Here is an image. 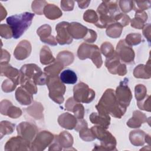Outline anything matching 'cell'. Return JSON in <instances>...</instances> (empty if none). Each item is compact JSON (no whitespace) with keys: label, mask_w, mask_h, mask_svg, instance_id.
Instances as JSON below:
<instances>
[{"label":"cell","mask_w":151,"mask_h":151,"mask_svg":"<svg viewBox=\"0 0 151 151\" xmlns=\"http://www.w3.org/2000/svg\"><path fill=\"white\" fill-rule=\"evenodd\" d=\"M1 75L2 76H6L9 79L15 81L18 84H19V70L15 68L12 67L10 64L8 63L1 64Z\"/></svg>","instance_id":"cell-23"},{"label":"cell","mask_w":151,"mask_h":151,"mask_svg":"<svg viewBox=\"0 0 151 151\" xmlns=\"http://www.w3.org/2000/svg\"><path fill=\"white\" fill-rule=\"evenodd\" d=\"M127 73V68L126 66L124 64H120L117 68V74L123 76H124Z\"/></svg>","instance_id":"cell-57"},{"label":"cell","mask_w":151,"mask_h":151,"mask_svg":"<svg viewBox=\"0 0 151 151\" xmlns=\"http://www.w3.org/2000/svg\"><path fill=\"white\" fill-rule=\"evenodd\" d=\"M47 4L45 1H34L32 3V10L38 15H42L44 8Z\"/></svg>","instance_id":"cell-40"},{"label":"cell","mask_w":151,"mask_h":151,"mask_svg":"<svg viewBox=\"0 0 151 151\" xmlns=\"http://www.w3.org/2000/svg\"><path fill=\"white\" fill-rule=\"evenodd\" d=\"M96 108L100 114H110L115 118L120 119L125 113L127 107L119 103L114 91L108 88L103 93Z\"/></svg>","instance_id":"cell-1"},{"label":"cell","mask_w":151,"mask_h":151,"mask_svg":"<svg viewBox=\"0 0 151 151\" xmlns=\"http://www.w3.org/2000/svg\"><path fill=\"white\" fill-rule=\"evenodd\" d=\"M77 101H76L74 99L73 97H70L66 101L65 104V109L68 111H71V110L73 107V106L75 105V104L77 103Z\"/></svg>","instance_id":"cell-55"},{"label":"cell","mask_w":151,"mask_h":151,"mask_svg":"<svg viewBox=\"0 0 151 151\" xmlns=\"http://www.w3.org/2000/svg\"><path fill=\"white\" fill-rule=\"evenodd\" d=\"M46 84L49 90V97L51 100L59 104L63 103L66 87L58 76H49Z\"/></svg>","instance_id":"cell-6"},{"label":"cell","mask_w":151,"mask_h":151,"mask_svg":"<svg viewBox=\"0 0 151 151\" xmlns=\"http://www.w3.org/2000/svg\"><path fill=\"white\" fill-rule=\"evenodd\" d=\"M137 106L141 110L150 111V96L147 95L143 100L137 101Z\"/></svg>","instance_id":"cell-49"},{"label":"cell","mask_w":151,"mask_h":151,"mask_svg":"<svg viewBox=\"0 0 151 151\" xmlns=\"http://www.w3.org/2000/svg\"><path fill=\"white\" fill-rule=\"evenodd\" d=\"M119 58L123 62L130 64L134 61V51L132 47L128 45L124 40H121L116 47V51Z\"/></svg>","instance_id":"cell-10"},{"label":"cell","mask_w":151,"mask_h":151,"mask_svg":"<svg viewBox=\"0 0 151 151\" xmlns=\"http://www.w3.org/2000/svg\"><path fill=\"white\" fill-rule=\"evenodd\" d=\"M54 136L48 131H41L39 132L31 143L30 150H43L53 142Z\"/></svg>","instance_id":"cell-8"},{"label":"cell","mask_w":151,"mask_h":151,"mask_svg":"<svg viewBox=\"0 0 151 151\" xmlns=\"http://www.w3.org/2000/svg\"><path fill=\"white\" fill-rule=\"evenodd\" d=\"M79 135L80 138L86 142H91L96 139L91 129H88V127H85L80 130Z\"/></svg>","instance_id":"cell-42"},{"label":"cell","mask_w":151,"mask_h":151,"mask_svg":"<svg viewBox=\"0 0 151 151\" xmlns=\"http://www.w3.org/2000/svg\"><path fill=\"white\" fill-rule=\"evenodd\" d=\"M0 34L1 37H3L6 39L11 38L12 37H13L12 31L11 27L6 24H1Z\"/></svg>","instance_id":"cell-48"},{"label":"cell","mask_w":151,"mask_h":151,"mask_svg":"<svg viewBox=\"0 0 151 151\" xmlns=\"http://www.w3.org/2000/svg\"><path fill=\"white\" fill-rule=\"evenodd\" d=\"M15 128V124L11 123L8 121H2L0 124L1 129V138L3 137L4 135L12 133Z\"/></svg>","instance_id":"cell-36"},{"label":"cell","mask_w":151,"mask_h":151,"mask_svg":"<svg viewBox=\"0 0 151 151\" xmlns=\"http://www.w3.org/2000/svg\"><path fill=\"white\" fill-rule=\"evenodd\" d=\"M147 19V15L145 11L136 12L134 18L131 20V26L136 29H143Z\"/></svg>","instance_id":"cell-30"},{"label":"cell","mask_w":151,"mask_h":151,"mask_svg":"<svg viewBox=\"0 0 151 151\" xmlns=\"http://www.w3.org/2000/svg\"><path fill=\"white\" fill-rule=\"evenodd\" d=\"M69 22L63 21L59 22L55 27L57 31L56 41L60 45L70 44L73 41V38L70 35L68 31Z\"/></svg>","instance_id":"cell-12"},{"label":"cell","mask_w":151,"mask_h":151,"mask_svg":"<svg viewBox=\"0 0 151 151\" xmlns=\"http://www.w3.org/2000/svg\"><path fill=\"white\" fill-rule=\"evenodd\" d=\"M21 85L32 94H36L37 92V88L36 84L34 81L31 79L26 80Z\"/></svg>","instance_id":"cell-45"},{"label":"cell","mask_w":151,"mask_h":151,"mask_svg":"<svg viewBox=\"0 0 151 151\" xmlns=\"http://www.w3.org/2000/svg\"><path fill=\"white\" fill-rule=\"evenodd\" d=\"M77 2L79 8L81 9H84L88 7V5L90 3V1H77Z\"/></svg>","instance_id":"cell-58"},{"label":"cell","mask_w":151,"mask_h":151,"mask_svg":"<svg viewBox=\"0 0 151 151\" xmlns=\"http://www.w3.org/2000/svg\"><path fill=\"white\" fill-rule=\"evenodd\" d=\"M93 124L101 126L106 129H108L110 124V117L109 115H103L97 113H92L89 116Z\"/></svg>","instance_id":"cell-24"},{"label":"cell","mask_w":151,"mask_h":151,"mask_svg":"<svg viewBox=\"0 0 151 151\" xmlns=\"http://www.w3.org/2000/svg\"><path fill=\"white\" fill-rule=\"evenodd\" d=\"M130 46L139 44L142 41V35L139 33H131L128 34L124 40Z\"/></svg>","instance_id":"cell-37"},{"label":"cell","mask_w":151,"mask_h":151,"mask_svg":"<svg viewBox=\"0 0 151 151\" xmlns=\"http://www.w3.org/2000/svg\"><path fill=\"white\" fill-rule=\"evenodd\" d=\"M1 113L12 119H17L22 114L20 108L14 106L12 103L8 100H3L1 102Z\"/></svg>","instance_id":"cell-15"},{"label":"cell","mask_w":151,"mask_h":151,"mask_svg":"<svg viewBox=\"0 0 151 151\" xmlns=\"http://www.w3.org/2000/svg\"><path fill=\"white\" fill-rule=\"evenodd\" d=\"M114 21L115 22L119 23L123 27L129 24L130 21V18L127 14L119 13L114 17Z\"/></svg>","instance_id":"cell-47"},{"label":"cell","mask_w":151,"mask_h":151,"mask_svg":"<svg viewBox=\"0 0 151 151\" xmlns=\"http://www.w3.org/2000/svg\"><path fill=\"white\" fill-rule=\"evenodd\" d=\"M135 97L137 101H142L147 96V88L143 84H137L134 88Z\"/></svg>","instance_id":"cell-39"},{"label":"cell","mask_w":151,"mask_h":151,"mask_svg":"<svg viewBox=\"0 0 151 151\" xmlns=\"http://www.w3.org/2000/svg\"><path fill=\"white\" fill-rule=\"evenodd\" d=\"M117 1H104L97 8L98 22L95 25L100 28H107L115 22L114 17L120 13Z\"/></svg>","instance_id":"cell-2"},{"label":"cell","mask_w":151,"mask_h":151,"mask_svg":"<svg viewBox=\"0 0 151 151\" xmlns=\"http://www.w3.org/2000/svg\"><path fill=\"white\" fill-rule=\"evenodd\" d=\"M40 62L43 65L52 63L55 60L50 49L47 46H44L40 51Z\"/></svg>","instance_id":"cell-33"},{"label":"cell","mask_w":151,"mask_h":151,"mask_svg":"<svg viewBox=\"0 0 151 151\" xmlns=\"http://www.w3.org/2000/svg\"><path fill=\"white\" fill-rule=\"evenodd\" d=\"M64 67L63 64L56 60L51 64L45 67L44 70L45 73H47L49 76L54 77L58 76V74Z\"/></svg>","instance_id":"cell-32"},{"label":"cell","mask_w":151,"mask_h":151,"mask_svg":"<svg viewBox=\"0 0 151 151\" xmlns=\"http://www.w3.org/2000/svg\"><path fill=\"white\" fill-rule=\"evenodd\" d=\"M95 137L100 140L99 147L96 146L93 150H116V140L115 137L105 128L100 126H93L91 129Z\"/></svg>","instance_id":"cell-4"},{"label":"cell","mask_w":151,"mask_h":151,"mask_svg":"<svg viewBox=\"0 0 151 151\" xmlns=\"http://www.w3.org/2000/svg\"><path fill=\"white\" fill-rule=\"evenodd\" d=\"M71 111L74 113V116L77 119H83L84 115V108L81 104L77 102L73 106Z\"/></svg>","instance_id":"cell-46"},{"label":"cell","mask_w":151,"mask_h":151,"mask_svg":"<svg viewBox=\"0 0 151 151\" xmlns=\"http://www.w3.org/2000/svg\"><path fill=\"white\" fill-rule=\"evenodd\" d=\"M120 58L115 52L111 56L106 58L105 61V65L109 71L113 74H117V68L120 64Z\"/></svg>","instance_id":"cell-28"},{"label":"cell","mask_w":151,"mask_h":151,"mask_svg":"<svg viewBox=\"0 0 151 151\" xmlns=\"http://www.w3.org/2000/svg\"><path fill=\"white\" fill-rule=\"evenodd\" d=\"M133 76L138 78H150L151 77L150 73V58L149 59L147 64H139L133 70Z\"/></svg>","instance_id":"cell-25"},{"label":"cell","mask_w":151,"mask_h":151,"mask_svg":"<svg viewBox=\"0 0 151 151\" xmlns=\"http://www.w3.org/2000/svg\"><path fill=\"white\" fill-rule=\"evenodd\" d=\"M37 34L40 37V40L44 43L50 45L55 46L57 44L56 39L53 35H51V27L48 24H44L41 26L37 31Z\"/></svg>","instance_id":"cell-16"},{"label":"cell","mask_w":151,"mask_h":151,"mask_svg":"<svg viewBox=\"0 0 151 151\" xmlns=\"http://www.w3.org/2000/svg\"><path fill=\"white\" fill-rule=\"evenodd\" d=\"M30 141L21 136L12 137L9 139L5 145V150H30Z\"/></svg>","instance_id":"cell-11"},{"label":"cell","mask_w":151,"mask_h":151,"mask_svg":"<svg viewBox=\"0 0 151 151\" xmlns=\"http://www.w3.org/2000/svg\"><path fill=\"white\" fill-rule=\"evenodd\" d=\"M88 29L86 27L76 22L70 23L68 27L70 35L73 38L77 40L84 38L87 33Z\"/></svg>","instance_id":"cell-19"},{"label":"cell","mask_w":151,"mask_h":151,"mask_svg":"<svg viewBox=\"0 0 151 151\" xmlns=\"http://www.w3.org/2000/svg\"><path fill=\"white\" fill-rule=\"evenodd\" d=\"M74 1H61V9L65 11H72L74 8Z\"/></svg>","instance_id":"cell-51"},{"label":"cell","mask_w":151,"mask_h":151,"mask_svg":"<svg viewBox=\"0 0 151 151\" xmlns=\"http://www.w3.org/2000/svg\"><path fill=\"white\" fill-rule=\"evenodd\" d=\"M120 8L123 12H129L133 7V1H119Z\"/></svg>","instance_id":"cell-50"},{"label":"cell","mask_w":151,"mask_h":151,"mask_svg":"<svg viewBox=\"0 0 151 151\" xmlns=\"http://www.w3.org/2000/svg\"><path fill=\"white\" fill-rule=\"evenodd\" d=\"M73 93L74 100L83 103H89L95 97V91L83 82L74 86Z\"/></svg>","instance_id":"cell-7"},{"label":"cell","mask_w":151,"mask_h":151,"mask_svg":"<svg viewBox=\"0 0 151 151\" xmlns=\"http://www.w3.org/2000/svg\"><path fill=\"white\" fill-rule=\"evenodd\" d=\"M18 84L11 79H6L2 83V89L5 93H9L14 91Z\"/></svg>","instance_id":"cell-44"},{"label":"cell","mask_w":151,"mask_h":151,"mask_svg":"<svg viewBox=\"0 0 151 151\" xmlns=\"http://www.w3.org/2000/svg\"><path fill=\"white\" fill-rule=\"evenodd\" d=\"M83 19L86 22L96 24L98 22L99 16L94 10L88 9L84 13Z\"/></svg>","instance_id":"cell-38"},{"label":"cell","mask_w":151,"mask_h":151,"mask_svg":"<svg viewBox=\"0 0 151 151\" xmlns=\"http://www.w3.org/2000/svg\"><path fill=\"white\" fill-rule=\"evenodd\" d=\"M58 122L60 126L63 128L72 130L76 126L77 120L76 117L68 113H64L59 116Z\"/></svg>","instance_id":"cell-21"},{"label":"cell","mask_w":151,"mask_h":151,"mask_svg":"<svg viewBox=\"0 0 151 151\" xmlns=\"http://www.w3.org/2000/svg\"><path fill=\"white\" fill-rule=\"evenodd\" d=\"M60 78L63 83L68 84H75L77 81V76L76 73L70 69L63 71L60 73Z\"/></svg>","instance_id":"cell-31"},{"label":"cell","mask_w":151,"mask_h":151,"mask_svg":"<svg viewBox=\"0 0 151 151\" xmlns=\"http://www.w3.org/2000/svg\"><path fill=\"white\" fill-rule=\"evenodd\" d=\"M146 133L141 130L131 131L129 134V139L131 143L134 146H142L145 143Z\"/></svg>","instance_id":"cell-29"},{"label":"cell","mask_w":151,"mask_h":151,"mask_svg":"<svg viewBox=\"0 0 151 151\" xmlns=\"http://www.w3.org/2000/svg\"><path fill=\"white\" fill-rule=\"evenodd\" d=\"M100 51L106 58L111 56L115 52L113 46L109 42L103 43L100 47Z\"/></svg>","instance_id":"cell-41"},{"label":"cell","mask_w":151,"mask_h":151,"mask_svg":"<svg viewBox=\"0 0 151 151\" xmlns=\"http://www.w3.org/2000/svg\"><path fill=\"white\" fill-rule=\"evenodd\" d=\"M77 56L80 60L90 58L97 68H100L103 61L97 45L88 43L81 44L77 50Z\"/></svg>","instance_id":"cell-5"},{"label":"cell","mask_w":151,"mask_h":151,"mask_svg":"<svg viewBox=\"0 0 151 151\" xmlns=\"http://www.w3.org/2000/svg\"><path fill=\"white\" fill-rule=\"evenodd\" d=\"M15 98L22 105H29L33 102L32 94L21 86L15 91Z\"/></svg>","instance_id":"cell-22"},{"label":"cell","mask_w":151,"mask_h":151,"mask_svg":"<svg viewBox=\"0 0 151 151\" xmlns=\"http://www.w3.org/2000/svg\"><path fill=\"white\" fill-rule=\"evenodd\" d=\"M44 107L42 105L37 101H33L32 105L24 109L26 117H31L34 120H40L44 118Z\"/></svg>","instance_id":"cell-18"},{"label":"cell","mask_w":151,"mask_h":151,"mask_svg":"<svg viewBox=\"0 0 151 151\" xmlns=\"http://www.w3.org/2000/svg\"><path fill=\"white\" fill-rule=\"evenodd\" d=\"M31 45L27 40L21 41L16 47L14 55L18 60H23L27 58L31 54Z\"/></svg>","instance_id":"cell-17"},{"label":"cell","mask_w":151,"mask_h":151,"mask_svg":"<svg viewBox=\"0 0 151 151\" xmlns=\"http://www.w3.org/2000/svg\"><path fill=\"white\" fill-rule=\"evenodd\" d=\"M34 15V14L25 12L7 18L6 22L12 31L14 38H19L27 30L32 23Z\"/></svg>","instance_id":"cell-3"},{"label":"cell","mask_w":151,"mask_h":151,"mask_svg":"<svg viewBox=\"0 0 151 151\" xmlns=\"http://www.w3.org/2000/svg\"><path fill=\"white\" fill-rule=\"evenodd\" d=\"M143 34L147 38V41L150 42V24L149 23L144 26L143 28Z\"/></svg>","instance_id":"cell-56"},{"label":"cell","mask_w":151,"mask_h":151,"mask_svg":"<svg viewBox=\"0 0 151 151\" xmlns=\"http://www.w3.org/2000/svg\"><path fill=\"white\" fill-rule=\"evenodd\" d=\"M54 140L61 147H70L73 144V138L72 135L68 132L63 131L58 135L54 136Z\"/></svg>","instance_id":"cell-26"},{"label":"cell","mask_w":151,"mask_h":151,"mask_svg":"<svg viewBox=\"0 0 151 151\" xmlns=\"http://www.w3.org/2000/svg\"><path fill=\"white\" fill-rule=\"evenodd\" d=\"M18 134L26 140L31 141L37 135L38 129L33 123L21 122L17 127Z\"/></svg>","instance_id":"cell-13"},{"label":"cell","mask_w":151,"mask_h":151,"mask_svg":"<svg viewBox=\"0 0 151 151\" xmlns=\"http://www.w3.org/2000/svg\"><path fill=\"white\" fill-rule=\"evenodd\" d=\"M127 83L128 79L125 78L124 81L120 83L115 91V94L119 103L126 107L129 105L132 99V94L127 84Z\"/></svg>","instance_id":"cell-9"},{"label":"cell","mask_w":151,"mask_h":151,"mask_svg":"<svg viewBox=\"0 0 151 151\" xmlns=\"http://www.w3.org/2000/svg\"><path fill=\"white\" fill-rule=\"evenodd\" d=\"M10 60V54L5 50H1V64L8 63Z\"/></svg>","instance_id":"cell-53"},{"label":"cell","mask_w":151,"mask_h":151,"mask_svg":"<svg viewBox=\"0 0 151 151\" xmlns=\"http://www.w3.org/2000/svg\"><path fill=\"white\" fill-rule=\"evenodd\" d=\"M123 27L117 22H114L107 27L106 34L110 38H117L121 35Z\"/></svg>","instance_id":"cell-34"},{"label":"cell","mask_w":151,"mask_h":151,"mask_svg":"<svg viewBox=\"0 0 151 151\" xmlns=\"http://www.w3.org/2000/svg\"><path fill=\"white\" fill-rule=\"evenodd\" d=\"M41 71V69L35 64H28L22 65L19 70V84H21L27 79L32 80L34 76Z\"/></svg>","instance_id":"cell-14"},{"label":"cell","mask_w":151,"mask_h":151,"mask_svg":"<svg viewBox=\"0 0 151 151\" xmlns=\"http://www.w3.org/2000/svg\"><path fill=\"white\" fill-rule=\"evenodd\" d=\"M85 127H87V122L85 120H84L83 119H78L76 126L75 127L74 129L76 131H80V130H81Z\"/></svg>","instance_id":"cell-54"},{"label":"cell","mask_w":151,"mask_h":151,"mask_svg":"<svg viewBox=\"0 0 151 151\" xmlns=\"http://www.w3.org/2000/svg\"><path fill=\"white\" fill-rule=\"evenodd\" d=\"M43 14L45 15V17L48 18L49 19L54 20L59 18L62 16V12L60 9V8L55 5L54 4H47L43 11Z\"/></svg>","instance_id":"cell-27"},{"label":"cell","mask_w":151,"mask_h":151,"mask_svg":"<svg viewBox=\"0 0 151 151\" xmlns=\"http://www.w3.org/2000/svg\"><path fill=\"white\" fill-rule=\"evenodd\" d=\"M74 58V55L72 52L68 51H63L57 54L56 60L61 62L64 67H65L73 63Z\"/></svg>","instance_id":"cell-35"},{"label":"cell","mask_w":151,"mask_h":151,"mask_svg":"<svg viewBox=\"0 0 151 151\" xmlns=\"http://www.w3.org/2000/svg\"><path fill=\"white\" fill-rule=\"evenodd\" d=\"M150 1H133V9H134L136 12L144 11L150 7Z\"/></svg>","instance_id":"cell-43"},{"label":"cell","mask_w":151,"mask_h":151,"mask_svg":"<svg viewBox=\"0 0 151 151\" xmlns=\"http://www.w3.org/2000/svg\"><path fill=\"white\" fill-rule=\"evenodd\" d=\"M97 37V34L94 31L88 29L86 35L83 39L87 42H94L96 40Z\"/></svg>","instance_id":"cell-52"},{"label":"cell","mask_w":151,"mask_h":151,"mask_svg":"<svg viewBox=\"0 0 151 151\" xmlns=\"http://www.w3.org/2000/svg\"><path fill=\"white\" fill-rule=\"evenodd\" d=\"M150 117L147 116L140 111L135 110L133 113V116L127 122V125L130 128H139L142 123L148 122L150 124Z\"/></svg>","instance_id":"cell-20"}]
</instances>
